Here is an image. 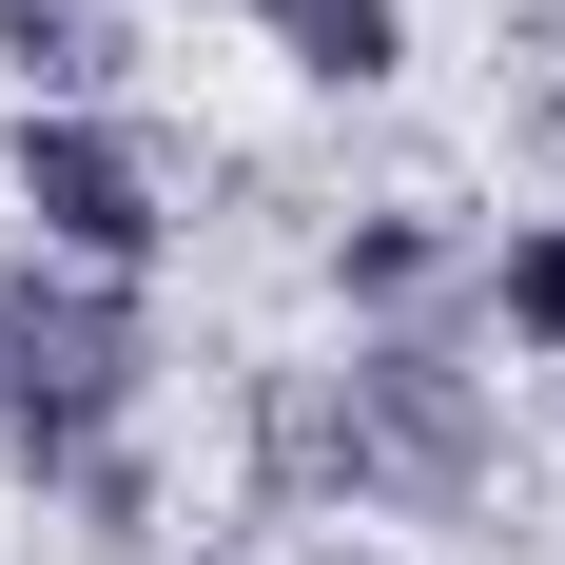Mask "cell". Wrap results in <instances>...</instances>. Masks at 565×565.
Wrapping results in <instances>:
<instances>
[{
	"instance_id": "3957f363",
	"label": "cell",
	"mask_w": 565,
	"mask_h": 565,
	"mask_svg": "<svg viewBox=\"0 0 565 565\" xmlns=\"http://www.w3.org/2000/svg\"><path fill=\"white\" fill-rule=\"evenodd\" d=\"M332 409H351V508H468L488 488V391L449 332H351Z\"/></svg>"
},
{
	"instance_id": "8992f818",
	"label": "cell",
	"mask_w": 565,
	"mask_h": 565,
	"mask_svg": "<svg viewBox=\"0 0 565 565\" xmlns=\"http://www.w3.org/2000/svg\"><path fill=\"white\" fill-rule=\"evenodd\" d=\"M0 78L20 98H117L137 40H117V0H0Z\"/></svg>"
},
{
	"instance_id": "5b68a950",
	"label": "cell",
	"mask_w": 565,
	"mask_h": 565,
	"mask_svg": "<svg viewBox=\"0 0 565 565\" xmlns=\"http://www.w3.org/2000/svg\"><path fill=\"white\" fill-rule=\"evenodd\" d=\"M254 40L292 58V78H332V98H371V78H409V0H234Z\"/></svg>"
},
{
	"instance_id": "ba28073f",
	"label": "cell",
	"mask_w": 565,
	"mask_h": 565,
	"mask_svg": "<svg viewBox=\"0 0 565 565\" xmlns=\"http://www.w3.org/2000/svg\"><path fill=\"white\" fill-rule=\"evenodd\" d=\"M312 565H391V546H371V526H312Z\"/></svg>"
},
{
	"instance_id": "9c48e42d",
	"label": "cell",
	"mask_w": 565,
	"mask_h": 565,
	"mask_svg": "<svg viewBox=\"0 0 565 565\" xmlns=\"http://www.w3.org/2000/svg\"><path fill=\"white\" fill-rule=\"evenodd\" d=\"M546 157H565V98H546Z\"/></svg>"
},
{
	"instance_id": "277c9868",
	"label": "cell",
	"mask_w": 565,
	"mask_h": 565,
	"mask_svg": "<svg viewBox=\"0 0 565 565\" xmlns=\"http://www.w3.org/2000/svg\"><path fill=\"white\" fill-rule=\"evenodd\" d=\"M449 215H351L332 234V292H351V332H429V312H449Z\"/></svg>"
},
{
	"instance_id": "52a82bcc",
	"label": "cell",
	"mask_w": 565,
	"mask_h": 565,
	"mask_svg": "<svg viewBox=\"0 0 565 565\" xmlns=\"http://www.w3.org/2000/svg\"><path fill=\"white\" fill-rule=\"evenodd\" d=\"M468 292H488V332H508V351L565 371V215H508L488 254H468Z\"/></svg>"
},
{
	"instance_id": "6da1fadb",
	"label": "cell",
	"mask_w": 565,
	"mask_h": 565,
	"mask_svg": "<svg viewBox=\"0 0 565 565\" xmlns=\"http://www.w3.org/2000/svg\"><path fill=\"white\" fill-rule=\"evenodd\" d=\"M137 391H157V312H137V274H58V254H20V274H0V468H20V488H78V449L137 429Z\"/></svg>"
},
{
	"instance_id": "7a4b0ae2",
	"label": "cell",
	"mask_w": 565,
	"mask_h": 565,
	"mask_svg": "<svg viewBox=\"0 0 565 565\" xmlns=\"http://www.w3.org/2000/svg\"><path fill=\"white\" fill-rule=\"evenodd\" d=\"M0 195H20V234H40L58 274H157L175 254V175H157V137L117 98H20Z\"/></svg>"
}]
</instances>
